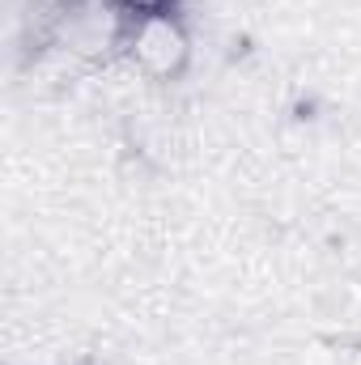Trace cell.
Returning a JSON list of instances; mask_svg holds the SVG:
<instances>
[{"mask_svg": "<svg viewBox=\"0 0 361 365\" xmlns=\"http://www.w3.org/2000/svg\"><path fill=\"white\" fill-rule=\"evenodd\" d=\"M132 9L123 0H77L68 13L56 17L60 43L81 60H106L115 47L128 43Z\"/></svg>", "mask_w": 361, "mask_h": 365, "instance_id": "cell-2", "label": "cell"}, {"mask_svg": "<svg viewBox=\"0 0 361 365\" xmlns=\"http://www.w3.org/2000/svg\"><path fill=\"white\" fill-rule=\"evenodd\" d=\"M123 4H128V9H162L166 0H123Z\"/></svg>", "mask_w": 361, "mask_h": 365, "instance_id": "cell-4", "label": "cell"}, {"mask_svg": "<svg viewBox=\"0 0 361 365\" xmlns=\"http://www.w3.org/2000/svg\"><path fill=\"white\" fill-rule=\"evenodd\" d=\"M128 60L153 77V81H179L191 64V34L183 26V17L162 4V9H132V26H128V43H123Z\"/></svg>", "mask_w": 361, "mask_h": 365, "instance_id": "cell-1", "label": "cell"}, {"mask_svg": "<svg viewBox=\"0 0 361 365\" xmlns=\"http://www.w3.org/2000/svg\"><path fill=\"white\" fill-rule=\"evenodd\" d=\"M34 4H39V9H47L51 17H60V13H68V9H73L77 0H34Z\"/></svg>", "mask_w": 361, "mask_h": 365, "instance_id": "cell-3", "label": "cell"}]
</instances>
